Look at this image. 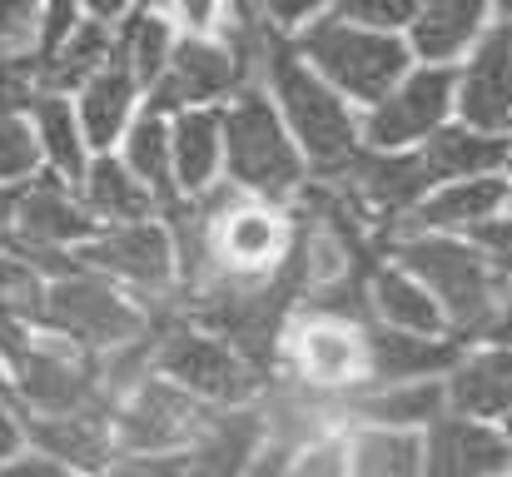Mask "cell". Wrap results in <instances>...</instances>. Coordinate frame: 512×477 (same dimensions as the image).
Listing matches in <instances>:
<instances>
[{
	"label": "cell",
	"mask_w": 512,
	"mask_h": 477,
	"mask_svg": "<svg viewBox=\"0 0 512 477\" xmlns=\"http://www.w3.org/2000/svg\"><path fill=\"white\" fill-rule=\"evenodd\" d=\"M170 164L179 199H194L224 179V105L174 110L170 115Z\"/></svg>",
	"instance_id": "25"
},
{
	"label": "cell",
	"mask_w": 512,
	"mask_h": 477,
	"mask_svg": "<svg viewBox=\"0 0 512 477\" xmlns=\"http://www.w3.org/2000/svg\"><path fill=\"white\" fill-rule=\"evenodd\" d=\"M239 5H244V0H239ZM244 10H249V5H244Z\"/></svg>",
	"instance_id": "50"
},
{
	"label": "cell",
	"mask_w": 512,
	"mask_h": 477,
	"mask_svg": "<svg viewBox=\"0 0 512 477\" xmlns=\"http://www.w3.org/2000/svg\"><path fill=\"white\" fill-rule=\"evenodd\" d=\"M458 338L448 333H413L368 318L363 323V358H368V383H408V378H443L458 358Z\"/></svg>",
	"instance_id": "22"
},
{
	"label": "cell",
	"mask_w": 512,
	"mask_h": 477,
	"mask_svg": "<svg viewBox=\"0 0 512 477\" xmlns=\"http://www.w3.org/2000/svg\"><path fill=\"white\" fill-rule=\"evenodd\" d=\"M214 413H219L214 403L194 398L189 388L150 368L115 398L110 438H115V453H184L209 428Z\"/></svg>",
	"instance_id": "11"
},
{
	"label": "cell",
	"mask_w": 512,
	"mask_h": 477,
	"mask_svg": "<svg viewBox=\"0 0 512 477\" xmlns=\"http://www.w3.org/2000/svg\"><path fill=\"white\" fill-rule=\"evenodd\" d=\"M418 0H329V15H343L353 25H373V30H408Z\"/></svg>",
	"instance_id": "37"
},
{
	"label": "cell",
	"mask_w": 512,
	"mask_h": 477,
	"mask_svg": "<svg viewBox=\"0 0 512 477\" xmlns=\"http://www.w3.org/2000/svg\"><path fill=\"white\" fill-rule=\"evenodd\" d=\"M334 428H403L423 433L438 413H448L443 378H408V383H368L343 398L319 403Z\"/></svg>",
	"instance_id": "16"
},
{
	"label": "cell",
	"mask_w": 512,
	"mask_h": 477,
	"mask_svg": "<svg viewBox=\"0 0 512 477\" xmlns=\"http://www.w3.org/2000/svg\"><path fill=\"white\" fill-rule=\"evenodd\" d=\"M150 368L165 373L170 383L189 388L194 398L214 403V408H239L264 398L269 378L214 328L194 323L184 314H165L155 328V348H150Z\"/></svg>",
	"instance_id": "6"
},
{
	"label": "cell",
	"mask_w": 512,
	"mask_h": 477,
	"mask_svg": "<svg viewBox=\"0 0 512 477\" xmlns=\"http://www.w3.org/2000/svg\"><path fill=\"white\" fill-rule=\"evenodd\" d=\"M503 433H508V473H512V418L503 423Z\"/></svg>",
	"instance_id": "47"
},
{
	"label": "cell",
	"mask_w": 512,
	"mask_h": 477,
	"mask_svg": "<svg viewBox=\"0 0 512 477\" xmlns=\"http://www.w3.org/2000/svg\"><path fill=\"white\" fill-rule=\"evenodd\" d=\"M75 194H80V204L90 209L95 224H140V219H155V214H160L155 194L135 179V169L115 155V150L90 155L80 184H75Z\"/></svg>",
	"instance_id": "26"
},
{
	"label": "cell",
	"mask_w": 512,
	"mask_h": 477,
	"mask_svg": "<svg viewBox=\"0 0 512 477\" xmlns=\"http://www.w3.org/2000/svg\"><path fill=\"white\" fill-rule=\"evenodd\" d=\"M25 448V433H20V418L10 408V398H0V463H10L15 453Z\"/></svg>",
	"instance_id": "43"
},
{
	"label": "cell",
	"mask_w": 512,
	"mask_h": 477,
	"mask_svg": "<svg viewBox=\"0 0 512 477\" xmlns=\"http://www.w3.org/2000/svg\"><path fill=\"white\" fill-rule=\"evenodd\" d=\"M314 179H324L343 204L358 214V224L368 234H388L428 189H433V174L418 150H373V145H353L343 159L314 169Z\"/></svg>",
	"instance_id": "9"
},
{
	"label": "cell",
	"mask_w": 512,
	"mask_h": 477,
	"mask_svg": "<svg viewBox=\"0 0 512 477\" xmlns=\"http://www.w3.org/2000/svg\"><path fill=\"white\" fill-rule=\"evenodd\" d=\"M110 413L115 408H75V413H20V433H25V448L35 453H50L80 473L100 477L115 463V438H110Z\"/></svg>",
	"instance_id": "19"
},
{
	"label": "cell",
	"mask_w": 512,
	"mask_h": 477,
	"mask_svg": "<svg viewBox=\"0 0 512 477\" xmlns=\"http://www.w3.org/2000/svg\"><path fill=\"white\" fill-rule=\"evenodd\" d=\"M254 80L269 90L279 120L289 125L294 145L309 159V174L324 169V164H334V159H343L358 145V110L289 45V35L274 30V25H269V35L259 45Z\"/></svg>",
	"instance_id": "2"
},
{
	"label": "cell",
	"mask_w": 512,
	"mask_h": 477,
	"mask_svg": "<svg viewBox=\"0 0 512 477\" xmlns=\"http://www.w3.org/2000/svg\"><path fill=\"white\" fill-rule=\"evenodd\" d=\"M70 105H75V120H80V130H85L90 155H100V150H115V145H120V135L130 130V120H135L140 105H145V90H140V80L130 75V65L120 60V50H115L110 65L95 70V75L70 95Z\"/></svg>",
	"instance_id": "24"
},
{
	"label": "cell",
	"mask_w": 512,
	"mask_h": 477,
	"mask_svg": "<svg viewBox=\"0 0 512 477\" xmlns=\"http://www.w3.org/2000/svg\"><path fill=\"white\" fill-rule=\"evenodd\" d=\"M503 174L512 179V130H508V159H503Z\"/></svg>",
	"instance_id": "46"
},
{
	"label": "cell",
	"mask_w": 512,
	"mask_h": 477,
	"mask_svg": "<svg viewBox=\"0 0 512 477\" xmlns=\"http://www.w3.org/2000/svg\"><path fill=\"white\" fill-rule=\"evenodd\" d=\"M269 443V403H239V408H219L209 418V428L184 448V477H244V468L259 458V448Z\"/></svg>",
	"instance_id": "20"
},
{
	"label": "cell",
	"mask_w": 512,
	"mask_h": 477,
	"mask_svg": "<svg viewBox=\"0 0 512 477\" xmlns=\"http://www.w3.org/2000/svg\"><path fill=\"white\" fill-rule=\"evenodd\" d=\"M100 477H184V453H115Z\"/></svg>",
	"instance_id": "40"
},
{
	"label": "cell",
	"mask_w": 512,
	"mask_h": 477,
	"mask_svg": "<svg viewBox=\"0 0 512 477\" xmlns=\"http://www.w3.org/2000/svg\"><path fill=\"white\" fill-rule=\"evenodd\" d=\"M498 15L508 20V30H512V0H498Z\"/></svg>",
	"instance_id": "45"
},
{
	"label": "cell",
	"mask_w": 512,
	"mask_h": 477,
	"mask_svg": "<svg viewBox=\"0 0 512 477\" xmlns=\"http://www.w3.org/2000/svg\"><path fill=\"white\" fill-rule=\"evenodd\" d=\"M448 413L508 423L512 418V348L503 343H463L453 368L443 373Z\"/></svg>",
	"instance_id": "21"
},
{
	"label": "cell",
	"mask_w": 512,
	"mask_h": 477,
	"mask_svg": "<svg viewBox=\"0 0 512 477\" xmlns=\"http://www.w3.org/2000/svg\"><path fill=\"white\" fill-rule=\"evenodd\" d=\"M289 45L339 90L353 110H368L373 100H383L398 75L413 65V50L403 40V30H373V25H353L343 15H314L304 20Z\"/></svg>",
	"instance_id": "3"
},
{
	"label": "cell",
	"mask_w": 512,
	"mask_h": 477,
	"mask_svg": "<svg viewBox=\"0 0 512 477\" xmlns=\"http://www.w3.org/2000/svg\"><path fill=\"white\" fill-rule=\"evenodd\" d=\"M25 115H30V125H35L45 174H55V179H65V184H80V174H85V164H90V145H85V130H80V120H75L70 95L40 90Z\"/></svg>",
	"instance_id": "30"
},
{
	"label": "cell",
	"mask_w": 512,
	"mask_h": 477,
	"mask_svg": "<svg viewBox=\"0 0 512 477\" xmlns=\"http://www.w3.org/2000/svg\"><path fill=\"white\" fill-rule=\"evenodd\" d=\"M40 328L90 348V353H110L120 343H135L155 328V314L125 294L115 279H105L100 269H85L80 259L60 274L45 279V304H40Z\"/></svg>",
	"instance_id": "5"
},
{
	"label": "cell",
	"mask_w": 512,
	"mask_h": 477,
	"mask_svg": "<svg viewBox=\"0 0 512 477\" xmlns=\"http://www.w3.org/2000/svg\"><path fill=\"white\" fill-rule=\"evenodd\" d=\"M75 259L85 269H100L105 279H115L155 318L174 314L179 264H174V239L160 214L140 219V224H100L85 244H75Z\"/></svg>",
	"instance_id": "10"
},
{
	"label": "cell",
	"mask_w": 512,
	"mask_h": 477,
	"mask_svg": "<svg viewBox=\"0 0 512 477\" xmlns=\"http://www.w3.org/2000/svg\"><path fill=\"white\" fill-rule=\"evenodd\" d=\"M0 398H10V373H5V363H0Z\"/></svg>",
	"instance_id": "44"
},
{
	"label": "cell",
	"mask_w": 512,
	"mask_h": 477,
	"mask_svg": "<svg viewBox=\"0 0 512 477\" xmlns=\"http://www.w3.org/2000/svg\"><path fill=\"white\" fill-rule=\"evenodd\" d=\"M10 373V408L20 413H75V408H115V398L100 383V353L50 333L30 328L20 348L5 358Z\"/></svg>",
	"instance_id": "7"
},
{
	"label": "cell",
	"mask_w": 512,
	"mask_h": 477,
	"mask_svg": "<svg viewBox=\"0 0 512 477\" xmlns=\"http://www.w3.org/2000/svg\"><path fill=\"white\" fill-rule=\"evenodd\" d=\"M498 0H418L403 40L423 65H458L468 45L493 25Z\"/></svg>",
	"instance_id": "23"
},
{
	"label": "cell",
	"mask_w": 512,
	"mask_h": 477,
	"mask_svg": "<svg viewBox=\"0 0 512 477\" xmlns=\"http://www.w3.org/2000/svg\"><path fill=\"white\" fill-rule=\"evenodd\" d=\"M498 477H512V473H498Z\"/></svg>",
	"instance_id": "49"
},
{
	"label": "cell",
	"mask_w": 512,
	"mask_h": 477,
	"mask_svg": "<svg viewBox=\"0 0 512 477\" xmlns=\"http://www.w3.org/2000/svg\"><path fill=\"white\" fill-rule=\"evenodd\" d=\"M453 120L493 130V135L512 130V30L503 15H493V25L458 60Z\"/></svg>",
	"instance_id": "15"
},
{
	"label": "cell",
	"mask_w": 512,
	"mask_h": 477,
	"mask_svg": "<svg viewBox=\"0 0 512 477\" xmlns=\"http://www.w3.org/2000/svg\"><path fill=\"white\" fill-rule=\"evenodd\" d=\"M254 70H259L254 50H244L224 35H179L160 80L145 95V105L160 115L199 110V105H229L254 80Z\"/></svg>",
	"instance_id": "12"
},
{
	"label": "cell",
	"mask_w": 512,
	"mask_h": 477,
	"mask_svg": "<svg viewBox=\"0 0 512 477\" xmlns=\"http://www.w3.org/2000/svg\"><path fill=\"white\" fill-rule=\"evenodd\" d=\"M254 10H259V20H264V25H274V30L294 35L304 20L324 15V10H329V0H254Z\"/></svg>",
	"instance_id": "41"
},
{
	"label": "cell",
	"mask_w": 512,
	"mask_h": 477,
	"mask_svg": "<svg viewBox=\"0 0 512 477\" xmlns=\"http://www.w3.org/2000/svg\"><path fill=\"white\" fill-rule=\"evenodd\" d=\"M40 0H0V55H30Z\"/></svg>",
	"instance_id": "39"
},
{
	"label": "cell",
	"mask_w": 512,
	"mask_h": 477,
	"mask_svg": "<svg viewBox=\"0 0 512 477\" xmlns=\"http://www.w3.org/2000/svg\"><path fill=\"white\" fill-rule=\"evenodd\" d=\"M40 304H45L40 264L20 249H0V314H15L40 328Z\"/></svg>",
	"instance_id": "35"
},
{
	"label": "cell",
	"mask_w": 512,
	"mask_h": 477,
	"mask_svg": "<svg viewBox=\"0 0 512 477\" xmlns=\"http://www.w3.org/2000/svg\"><path fill=\"white\" fill-rule=\"evenodd\" d=\"M110 55H115V25L95 20V15H80V25L45 60H35V85L50 90V95H75L95 70L110 65Z\"/></svg>",
	"instance_id": "29"
},
{
	"label": "cell",
	"mask_w": 512,
	"mask_h": 477,
	"mask_svg": "<svg viewBox=\"0 0 512 477\" xmlns=\"http://www.w3.org/2000/svg\"><path fill=\"white\" fill-rule=\"evenodd\" d=\"M508 214H512V179H508Z\"/></svg>",
	"instance_id": "48"
},
{
	"label": "cell",
	"mask_w": 512,
	"mask_h": 477,
	"mask_svg": "<svg viewBox=\"0 0 512 477\" xmlns=\"http://www.w3.org/2000/svg\"><path fill=\"white\" fill-rule=\"evenodd\" d=\"M35 95H40L35 60L30 55H0V120L5 115H25Z\"/></svg>",
	"instance_id": "38"
},
{
	"label": "cell",
	"mask_w": 512,
	"mask_h": 477,
	"mask_svg": "<svg viewBox=\"0 0 512 477\" xmlns=\"http://www.w3.org/2000/svg\"><path fill=\"white\" fill-rule=\"evenodd\" d=\"M100 224L90 219V209L80 204L75 184L55 179V174H35L20 184L15 194V229H10V249L30 254L40 264V274H60L75 264V244H85Z\"/></svg>",
	"instance_id": "14"
},
{
	"label": "cell",
	"mask_w": 512,
	"mask_h": 477,
	"mask_svg": "<svg viewBox=\"0 0 512 477\" xmlns=\"http://www.w3.org/2000/svg\"><path fill=\"white\" fill-rule=\"evenodd\" d=\"M179 35H234L259 20V10H244L239 0H160Z\"/></svg>",
	"instance_id": "34"
},
{
	"label": "cell",
	"mask_w": 512,
	"mask_h": 477,
	"mask_svg": "<svg viewBox=\"0 0 512 477\" xmlns=\"http://www.w3.org/2000/svg\"><path fill=\"white\" fill-rule=\"evenodd\" d=\"M40 169H45V159H40L30 115H5L0 120V184H25Z\"/></svg>",
	"instance_id": "36"
},
{
	"label": "cell",
	"mask_w": 512,
	"mask_h": 477,
	"mask_svg": "<svg viewBox=\"0 0 512 477\" xmlns=\"http://www.w3.org/2000/svg\"><path fill=\"white\" fill-rule=\"evenodd\" d=\"M115 155L125 159V164L135 169V179L155 194L160 214L179 199V189H174V164H170V115H160V110L140 105V115H135V120H130V130L120 135Z\"/></svg>",
	"instance_id": "32"
},
{
	"label": "cell",
	"mask_w": 512,
	"mask_h": 477,
	"mask_svg": "<svg viewBox=\"0 0 512 477\" xmlns=\"http://www.w3.org/2000/svg\"><path fill=\"white\" fill-rule=\"evenodd\" d=\"M418 155L428 164L433 184H443V179H473V174H503L508 135H493V130H478V125H463V120H443L418 145Z\"/></svg>",
	"instance_id": "27"
},
{
	"label": "cell",
	"mask_w": 512,
	"mask_h": 477,
	"mask_svg": "<svg viewBox=\"0 0 512 477\" xmlns=\"http://www.w3.org/2000/svg\"><path fill=\"white\" fill-rule=\"evenodd\" d=\"M174 40H179V30L170 25V15L160 5H135L125 20H115V50H120V60L130 65V75L140 80L145 95L160 80Z\"/></svg>",
	"instance_id": "33"
},
{
	"label": "cell",
	"mask_w": 512,
	"mask_h": 477,
	"mask_svg": "<svg viewBox=\"0 0 512 477\" xmlns=\"http://www.w3.org/2000/svg\"><path fill=\"white\" fill-rule=\"evenodd\" d=\"M224 179L259 199H294L309 179V159L259 80L224 105Z\"/></svg>",
	"instance_id": "4"
},
{
	"label": "cell",
	"mask_w": 512,
	"mask_h": 477,
	"mask_svg": "<svg viewBox=\"0 0 512 477\" xmlns=\"http://www.w3.org/2000/svg\"><path fill=\"white\" fill-rule=\"evenodd\" d=\"M0 477H90V473H80V468H70V463H60L50 453L20 448L10 463H0Z\"/></svg>",
	"instance_id": "42"
},
{
	"label": "cell",
	"mask_w": 512,
	"mask_h": 477,
	"mask_svg": "<svg viewBox=\"0 0 512 477\" xmlns=\"http://www.w3.org/2000/svg\"><path fill=\"white\" fill-rule=\"evenodd\" d=\"M393 264H403L448 318V338L478 343L488 318L512 294V274L498 269L473 239L463 234H388L378 239Z\"/></svg>",
	"instance_id": "1"
},
{
	"label": "cell",
	"mask_w": 512,
	"mask_h": 477,
	"mask_svg": "<svg viewBox=\"0 0 512 477\" xmlns=\"http://www.w3.org/2000/svg\"><path fill=\"white\" fill-rule=\"evenodd\" d=\"M458 65H423L413 60L398 85L358 110V140L373 150H418L443 120H453Z\"/></svg>",
	"instance_id": "13"
},
{
	"label": "cell",
	"mask_w": 512,
	"mask_h": 477,
	"mask_svg": "<svg viewBox=\"0 0 512 477\" xmlns=\"http://www.w3.org/2000/svg\"><path fill=\"white\" fill-rule=\"evenodd\" d=\"M274 383L304 398H343L353 388H368V358H363V323L329 314H299L284 323L279 353H274Z\"/></svg>",
	"instance_id": "8"
},
{
	"label": "cell",
	"mask_w": 512,
	"mask_h": 477,
	"mask_svg": "<svg viewBox=\"0 0 512 477\" xmlns=\"http://www.w3.org/2000/svg\"><path fill=\"white\" fill-rule=\"evenodd\" d=\"M343 477H423V433L343 428Z\"/></svg>",
	"instance_id": "31"
},
{
	"label": "cell",
	"mask_w": 512,
	"mask_h": 477,
	"mask_svg": "<svg viewBox=\"0 0 512 477\" xmlns=\"http://www.w3.org/2000/svg\"><path fill=\"white\" fill-rule=\"evenodd\" d=\"M508 473L503 423L438 413L423 428V477H498Z\"/></svg>",
	"instance_id": "18"
},
{
	"label": "cell",
	"mask_w": 512,
	"mask_h": 477,
	"mask_svg": "<svg viewBox=\"0 0 512 477\" xmlns=\"http://www.w3.org/2000/svg\"><path fill=\"white\" fill-rule=\"evenodd\" d=\"M368 309H373L378 323H393V328L448 333V318L438 309V299H433L403 264H393L383 249H378V259L368 264Z\"/></svg>",
	"instance_id": "28"
},
{
	"label": "cell",
	"mask_w": 512,
	"mask_h": 477,
	"mask_svg": "<svg viewBox=\"0 0 512 477\" xmlns=\"http://www.w3.org/2000/svg\"><path fill=\"white\" fill-rule=\"evenodd\" d=\"M508 209V174H473L433 184L388 234H468ZM383 234V239H388Z\"/></svg>",
	"instance_id": "17"
}]
</instances>
